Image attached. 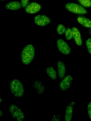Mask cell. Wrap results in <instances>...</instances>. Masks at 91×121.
I'll return each mask as SVG.
<instances>
[{
    "instance_id": "cell-24",
    "label": "cell",
    "mask_w": 91,
    "mask_h": 121,
    "mask_svg": "<svg viewBox=\"0 0 91 121\" xmlns=\"http://www.w3.org/2000/svg\"><path fill=\"white\" fill-rule=\"evenodd\" d=\"M0 104H1V103L2 102V99L1 98V96H0Z\"/></svg>"
},
{
    "instance_id": "cell-13",
    "label": "cell",
    "mask_w": 91,
    "mask_h": 121,
    "mask_svg": "<svg viewBox=\"0 0 91 121\" xmlns=\"http://www.w3.org/2000/svg\"><path fill=\"white\" fill-rule=\"evenodd\" d=\"M58 73L59 78L62 79L64 77L66 73V68L64 63L59 61L57 63Z\"/></svg>"
},
{
    "instance_id": "cell-23",
    "label": "cell",
    "mask_w": 91,
    "mask_h": 121,
    "mask_svg": "<svg viewBox=\"0 0 91 121\" xmlns=\"http://www.w3.org/2000/svg\"><path fill=\"white\" fill-rule=\"evenodd\" d=\"M0 117H2L3 116V113L2 111L0 110Z\"/></svg>"
},
{
    "instance_id": "cell-17",
    "label": "cell",
    "mask_w": 91,
    "mask_h": 121,
    "mask_svg": "<svg viewBox=\"0 0 91 121\" xmlns=\"http://www.w3.org/2000/svg\"><path fill=\"white\" fill-rule=\"evenodd\" d=\"M65 38L67 40H70L73 38V34L72 29L69 27L66 29L64 33Z\"/></svg>"
},
{
    "instance_id": "cell-7",
    "label": "cell",
    "mask_w": 91,
    "mask_h": 121,
    "mask_svg": "<svg viewBox=\"0 0 91 121\" xmlns=\"http://www.w3.org/2000/svg\"><path fill=\"white\" fill-rule=\"evenodd\" d=\"M41 5L37 3L33 2L29 3L25 8V11L29 14H34L39 12L42 8Z\"/></svg>"
},
{
    "instance_id": "cell-9",
    "label": "cell",
    "mask_w": 91,
    "mask_h": 121,
    "mask_svg": "<svg viewBox=\"0 0 91 121\" xmlns=\"http://www.w3.org/2000/svg\"><path fill=\"white\" fill-rule=\"evenodd\" d=\"M73 79V77L70 75H68L64 77L59 84L61 90L65 91L68 89L71 85Z\"/></svg>"
},
{
    "instance_id": "cell-8",
    "label": "cell",
    "mask_w": 91,
    "mask_h": 121,
    "mask_svg": "<svg viewBox=\"0 0 91 121\" xmlns=\"http://www.w3.org/2000/svg\"><path fill=\"white\" fill-rule=\"evenodd\" d=\"M32 86L33 88L36 90L37 93L38 94L43 93L46 89L45 86L42 82L36 79L32 80Z\"/></svg>"
},
{
    "instance_id": "cell-2",
    "label": "cell",
    "mask_w": 91,
    "mask_h": 121,
    "mask_svg": "<svg viewBox=\"0 0 91 121\" xmlns=\"http://www.w3.org/2000/svg\"><path fill=\"white\" fill-rule=\"evenodd\" d=\"M11 91L15 97L18 98L23 96L24 89L22 82L17 79H14L11 81L10 85Z\"/></svg>"
},
{
    "instance_id": "cell-1",
    "label": "cell",
    "mask_w": 91,
    "mask_h": 121,
    "mask_svg": "<svg viewBox=\"0 0 91 121\" xmlns=\"http://www.w3.org/2000/svg\"><path fill=\"white\" fill-rule=\"evenodd\" d=\"M35 54V49L33 46L28 44L23 48L21 53V61L24 65L30 64L33 60Z\"/></svg>"
},
{
    "instance_id": "cell-15",
    "label": "cell",
    "mask_w": 91,
    "mask_h": 121,
    "mask_svg": "<svg viewBox=\"0 0 91 121\" xmlns=\"http://www.w3.org/2000/svg\"><path fill=\"white\" fill-rule=\"evenodd\" d=\"M46 72L49 76L52 79L55 80L56 79L57 72L53 67H47L46 69Z\"/></svg>"
},
{
    "instance_id": "cell-25",
    "label": "cell",
    "mask_w": 91,
    "mask_h": 121,
    "mask_svg": "<svg viewBox=\"0 0 91 121\" xmlns=\"http://www.w3.org/2000/svg\"><path fill=\"white\" fill-rule=\"evenodd\" d=\"M5 0H1V1L2 2H3Z\"/></svg>"
},
{
    "instance_id": "cell-18",
    "label": "cell",
    "mask_w": 91,
    "mask_h": 121,
    "mask_svg": "<svg viewBox=\"0 0 91 121\" xmlns=\"http://www.w3.org/2000/svg\"><path fill=\"white\" fill-rule=\"evenodd\" d=\"M66 30V28L65 26L61 24H60L57 27L56 31L58 34L60 35L65 33Z\"/></svg>"
},
{
    "instance_id": "cell-19",
    "label": "cell",
    "mask_w": 91,
    "mask_h": 121,
    "mask_svg": "<svg viewBox=\"0 0 91 121\" xmlns=\"http://www.w3.org/2000/svg\"><path fill=\"white\" fill-rule=\"evenodd\" d=\"M86 44L88 53L91 54V38H89L86 40Z\"/></svg>"
},
{
    "instance_id": "cell-26",
    "label": "cell",
    "mask_w": 91,
    "mask_h": 121,
    "mask_svg": "<svg viewBox=\"0 0 91 121\" xmlns=\"http://www.w3.org/2000/svg\"></svg>"
},
{
    "instance_id": "cell-21",
    "label": "cell",
    "mask_w": 91,
    "mask_h": 121,
    "mask_svg": "<svg viewBox=\"0 0 91 121\" xmlns=\"http://www.w3.org/2000/svg\"><path fill=\"white\" fill-rule=\"evenodd\" d=\"M87 108L88 116L91 119V102H89L88 103Z\"/></svg>"
},
{
    "instance_id": "cell-22",
    "label": "cell",
    "mask_w": 91,
    "mask_h": 121,
    "mask_svg": "<svg viewBox=\"0 0 91 121\" xmlns=\"http://www.w3.org/2000/svg\"><path fill=\"white\" fill-rule=\"evenodd\" d=\"M60 119L58 115H55L51 119V121H59Z\"/></svg>"
},
{
    "instance_id": "cell-3",
    "label": "cell",
    "mask_w": 91,
    "mask_h": 121,
    "mask_svg": "<svg viewBox=\"0 0 91 121\" xmlns=\"http://www.w3.org/2000/svg\"><path fill=\"white\" fill-rule=\"evenodd\" d=\"M65 7L68 10L74 14L83 15L87 13L86 10L83 6L75 3H67L65 5Z\"/></svg>"
},
{
    "instance_id": "cell-16",
    "label": "cell",
    "mask_w": 91,
    "mask_h": 121,
    "mask_svg": "<svg viewBox=\"0 0 91 121\" xmlns=\"http://www.w3.org/2000/svg\"><path fill=\"white\" fill-rule=\"evenodd\" d=\"M82 6L86 8L91 6V0H76Z\"/></svg>"
},
{
    "instance_id": "cell-6",
    "label": "cell",
    "mask_w": 91,
    "mask_h": 121,
    "mask_svg": "<svg viewBox=\"0 0 91 121\" xmlns=\"http://www.w3.org/2000/svg\"><path fill=\"white\" fill-rule=\"evenodd\" d=\"M34 22L37 26H46L51 22L50 19L47 16L38 15L34 18Z\"/></svg>"
},
{
    "instance_id": "cell-10",
    "label": "cell",
    "mask_w": 91,
    "mask_h": 121,
    "mask_svg": "<svg viewBox=\"0 0 91 121\" xmlns=\"http://www.w3.org/2000/svg\"><path fill=\"white\" fill-rule=\"evenodd\" d=\"M75 103L71 102L67 106L65 111V120L66 121H70L72 118L74 106Z\"/></svg>"
},
{
    "instance_id": "cell-14",
    "label": "cell",
    "mask_w": 91,
    "mask_h": 121,
    "mask_svg": "<svg viewBox=\"0 0 91 121\" xmlns=\"http://www.w3.org/2000/svg\"><path fill=\"white\" fill-rule=\"evenodd\" d=\"M7 9L11 10H16L22 7L20 2L17 1H11L7 3L5 6Z\"/></svg>"
},
{
    "instance_id": "cell-11",
    "label": "cell",
    "mask_w": 91,
    "mask_h": 121,
    "mask_svg": "<svg viewBox=\"0 0 91 121\" xmlns=\"http://www.w3.org/2000/svg\"><path fill=\"white\" fill-rule=\"evenodd\" d=\"M72 29L73 32V38L75 43L78 46H81L82 41L80 31L76 27H73Z\"/></svg>"
},
{
    "instance_id": "cell-4",
    "label": "cell",
    "mask_w": 91,
    "mask_h": 121,
    "mask_svg": "<svg viewBox=\"0 0 91 121\" xmlns=\"http://www.w3.org/2000/svg\"><path fill=\"white\" fill-rule=\"evenodd\" d=\"M10 112L12 117L18 121H23L25 115L23 111L16 105L12 104L9 108Z\"/></svg>"
},
{
    "instance_id": "cell-5",
    "label": "cell",
    "mask_w": 91,
    "mask_h": 121,
    "mask_svg": "<svg viewBox=\"0 0 91 121\" xmlns=\"http://www.w3.org/2000/svg\"><path fill=\"white\" fill-rule=\"evenodd\" d=\"M59 51L63 54H69L71 52V48L67 43L62 39H58L56 42Z\"/></svg>"
},
{
    "instance_id": "cell-12",
    "label": "cell",
    "mask_w": 91,
    "mask_h": 121,
    "mask_svg": "<svg viewBox=\"0 0 91 121\" xmlns=\"http://www.w3.org/2000/svg\"><path fill=\"white\" fill-rule=\"evenodd\" d=\"M77 22L82 26L88 28H91V20L83 16H79L77 17Z\"/></svg>"
},
{
    "instance_id": "cell-20",
    "label": "cell",
    "mask_w": 91,
    "mask_h": 121,
    "mask_svg": "<svg viewBox=\"0 0 91 121\" xmlns=\"http://www.w3.org/2000/svg\"><path fill=\"white\" fill-rule=\"evenodd\" d=\"M29 0H21V3L22 7L25 8L28 4Z\"/></svg>"
}]
</instances>
